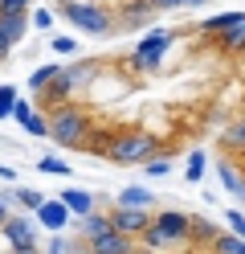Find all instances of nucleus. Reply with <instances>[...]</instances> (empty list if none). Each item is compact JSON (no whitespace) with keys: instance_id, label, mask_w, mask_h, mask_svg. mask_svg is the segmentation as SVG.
<instances>
[{"instance_id":"obj_32","label":"nucleus","mask_w":245,"mask_h":254,"mask_svg":"<svg viewBox=\"0 0 245 254\" xmlns=\"http://www.w3.org/2000/svg\"><path fill=\"white\" fill-rule=\"evenodd\" d=\"M184 4H204V0H151V8H184Z\"/></svg>"},{"instance_id":"obj_37","label":"nucleus","mask_w":245,"mask_h":254,"mask_svg":"<svg viewBox=\"0 0 245 254\" xmlns=\"http://www.w3.org/2000/svg\"><path fill=\"white\" fill-rule=\"evenodd\" d=\"M237 201L245 205V177H241V189H237Z\"/></svg>"},{"instance_id":"obj_34","label":"nucleus","mask_w":245,"mask_h":254,"mask_svg":"<svg viewBox=\"0 0 245 254\" xmlns=\"http://www.w3.org/2000/svg\"><path fill=\"white\" fill-rule=\"evenodd\" d=\"M29 115H33V107H29L25 99H16V107H12V119H16V123H25Z\"/></svg>"},{"instance_id":"obj_2","label":"nucleus","mask_w":245,"mask_h":254,"mask_svg":"<svg viewBox=\"0 0 245 254\" xmlns=\"http://www.w3.org/2000/svg\"><path fill=\"white\" fill-rule=\"evenodd\" d=\"M155 152H163V144L155 135H147V131H123L119 139H114V148L106 160L114 164H147V160H155Z\"/></svg>"},{"instance_id":"obj_11","label":"nucleus","mask_w":245,"mask_h":254,"mask_svg":"<svg viewBox=\"0 0 245 254\" xmlns=\"http://www.w3.org/2000/svg\"><path fill=\"white\" fill-rule=\"evenodd\" d=\"M217 226H212L208 217H192V226H188V246H212L217 242Z\"/></svg>"},{"instance_id":"obj_22","label":"nucleus","mask_w":245,"mask_h":254,"mask_svg":"<svg viewBox=\"0 0 245 254\" xmlns=\"http://www.w3.org/2000/svg\"><path fill=\"white\" fill-rule=\"evenodd\" d=\"M217 177H221V189H229V193H237V189H241V177H237L233 164H217Z\"/></svg>"},{"instance_id":"obj_1","label":"nucleus","mask_w":245,"mask_h":254,"mask_svg":"<svg viewBox=\"0 0 245 254\" xmlns=\"http://www.w3.org/2000/svg\"><path fill=\"white\" fill-rule=\"evenodd\" d=\"M49 135L57 139L61 148H78V144H86L90 139V115L82 107H57V111H49Z\"/></svg>"},{"instance_id":"obj_21","label":"nucleus","mask_w":245,"mask_h":254,"mask_svg":"<svg viewBox=\"0 0 245 254\" xmlns=\"http://www.w3.org/2000/svg\"><path fill=\"white\" fill-rule=\"evenodd\" d=\"M184 177H188V185H196L204 177V152H188V168H184Z\"/></svg>"},{"instance_id":"obj_12","label":"nucleus","mask_w":245,"mask_h":254,"mask_svg":"<svg viewBox=\"0 0 245 254\" xmlns=\"http://www.w3.org/2000/svg\"><path fill=\"white\" fill-rule=\"evenodd\" d=\"M61 205H65L74 217H90V213H94V197L82 193V189H65V193H61Z\"/></svg>"},{"instance_id":"obj_5","label":"nucleus","mask_w":245,"mask_h":254,"mask_svg":"<svg viewBox=\"0 0 245 254\" xmlns=\"http://www.w3.org/2000/svg\"><path fill=\"white\" fill-rule=\"evenodd\" d=\"M151 226L168 238L172 246L188 242V226H192V213H180V209H163V213H151Z\"/></svg>"},{"instance_id":"obj_8","label":"nucleus","mask_w":245,"mask_h":254,"mask_svg":"<svg viewBox=\"0 0 245 254\" xmlns=\"http://www.w3.org/2000/svg\"><path fill=\"white\" fill-rule=\"evenodd\" d=\"M90 254H131V238L119 230H106V234L90 238Z\"/></svg>"},{"instance_id":"obj_17","label":"nucleus","mask_w":245,"mask_h":254,"mask_svg":"<svg viewBox=\"0 0 245 254\" xmlns=\"http://www.w3.org/2000/svg\"><path fill=\"white\" fill-rule=\"evenodd\" d=\"M241 17H245V12H221V17H208L200 29H204V33H221V37H225V33H229V29H233Z\"/></svg>"},{"instance_id":"obj_3","label":"nucleus","mask_w":245,"mask_h":254,"mask_svg":"<svg viewBox=\"0 0 245 254\" xmlns=\"http://www.w3.org/2000/svg\"><path fill=\"white\" fill-rule=\"evenodd\" d=\"M168 33L163 29H155V33H147L143 41H139V50H135V58H131V66L135 70H159L163 66V54H168Z\"/></svg>"},{"instance_id":"obj_24","label":"nucleus","mask_w":245,"mask_h":254,"mask_svg":"<svg viewBox=\"0 0 245 254\" xmlns=\"http://www.w3.org/2000/svg\"><path fill=\"white\" fill-rule=\"evenodd\" d=\"M16 86H0V119H12V107H16Z\"/></svg>"},{"instance_id":"obj_36","label":"nucleus","mask_w":245,"mask_h":254,"mask_svg":"<svg viewBox=\"0 0 245 254\" xmlns=\"http://www.w3.org/2000/svg\"><path fill=\"white\" fill-rule=\"evenodd\" d=\"M4 221H8V209H4V201H0V230H4Z\"/></svg>"},{"instance_id":"obj_19","label":"nucleus","mask_w":245,"mask_h":254,"mask_svg":"<svg viewBox=\"0 0 245 254\" xmlns=\"http://www.w3.org/2000/svg\"><path fill=\"white\" fill-rule=\"evenodd\" d=\"M110 230V213H90V217H82V234H86V242L98 234H106Z\"/></svg>"},{"instance_id":"obj_26","label":"nucleus","mask_w":245,"mask_h":254,"mask_svg":"<svg viewBox=\"0 0 245 254\" xmlns=\"http://www.w3.org/2000/svg\"><path fill=\"white\" fill-rule=\"evenodd\" d=\"M221 217L229 221V234H237V238H245V209H225Z\"/></svg>"},{"instance_id":"obj_29","label":"nucleus","mask_w":245,"mask_h":254,"mask_svg":"<svg viewBox=\"0 0 245 254\" xmlns=\"http://www.w3.org/2000/svg\"><path fill=\"white\" fill-rule=\"evenodd\" d=\"M143 168H147V177H163V172H168L172 164H168V156H155V160H147Z\"/></svg>"},{"instance_id":"obj_33","label":"nucleus","mask_w":245,"mask_h":254,"mask_svg":"<svg viewBox=\"0 0 245 254\" xmlns=\"http://www.w3.org/2000/svg\"><path fill=\"white\" fill-rule=\"evenodd\" d=\"M74 50H78L74 37H53V54H74Z\"/></svg>"},{"instance_id":"obj_20","label":"nucleus","mask_w":245,"mask_h":254,"mask_svg":"<svg viewBox=\"0 0 245 254\" xmlns=\"http://www.w3.org/2000/svg\"><path fill=\"white\" fill-rule=\"evenodd\" d=\"M221 45H225V50H245V17H241L233 29H229L225 37H221Z\"/></svg>"},{"instance_id":"obj_31","label":"nucleus","mask_w":245,"mask_h":254,"mask_svg":"<svg viewBox=\"0 0 245 254\" xmlns=\"http://www.w3.org/2000/svg\"><path fill=\"white\" fill-rule=\"evenodd\" d=\"M33 0H0V12H29Z\"/></svg>"},{"instance_id":"obj_38","label":"nucleus","mask_w":245,"mask_h":254,"mask_svg":"<svg viewBox=\"0 0 245 254\" xmlns=\"http://www.w3.org/2000/svg\"><path fill=\"white\" fill-rule=\"evenodd\" d=\"M12 254H37V246H29V250H12Z\"/></svg>"},{"instance_id":"obj_4","label":"nucleus","mask_w":245,"mask_h":254,"mask_svg":"<svg viewBox=\"0 0 245 254\" xmlns=\"http://www.w3.org/2000/svg\"><path fill=\"white\" fill-rule=\"evenodd\" d=\"M65 21H74L82 33H106L110 29V12L98 8V4H65Z\"/></svg>"},{"instance_id":"obj_30","label":"nucleus","mask_w":245,"mask_h":254,"mask_svg":"<svg viewBox=\"0 0 245 254\" xmlns=\"http://www.w3.org/2000/svg\"><path fill=\"white\" fill-rule=\"evenodd\" d=\"M29 21L37 25V29H53V12H49V8H37V12H33Z\"/></svg>"},{"instance_id":"obj_15","label":"nucleus","mask_w":245,"mask_h":254,"mask_svg":"<svg viewBox=\"0 0 245 254\" xmlns=\"http://www.w3.org/2000/svg\"><path fill=\"white\" fill-rule=\"evenodd\" d=\"M57 78H61V66H57V62H53V66H37V70H33V78H29V90H45L49 82H57Z\"/></svg>"},{"instance_id":"obj_25","label":"nucleus","mask_w":245,"mask_h":254,"mask_svg":"<svg viewBox=\"0 0 245 254\" xmlns=\"http://www.w3.org/2000/svg\"><path fill=\"white\" fill-rule=\"evenodd\" d=\"M139 238H143V246H147V250H168V246H172V242H168V238H163L155 226H147Z\"/></svg>"},{"instance_id":"obj_28","label":"nucleus","mask_w":245,"mask_h":254,"mask_svg":"<svg viewBox=\"0 0 245 254\" xmlns=\"http://www.w3.org/2000/svg\"><path fill=\"white\" fill-rule=\"evenodd\" d=\"M21 127H25V131H29V135H49V119H41V115H37V111H33V115H29V119H25Z\"/></svg>"},{"instance_id":"obj_9","label":"nucleus","mask_w":245,"mask_h":254,"mask_svg":"<svg viewBox=\"0 0 245 254\" xmlns=\"http://www.w3.org/2000/svg\"><path fill=\"white\" fill-rule=\"evenodd\" d=\"M70 217H74V213H70V209L61 205V197H57V201H45L41 209H37V221H41L45 230H53V234H61V230H65V221H70Z\"/></svg>"},{"instance_id":"obj_23","label":"nucleus","mask_w":245,"mask_h":254,"mask_svg":"<svg viewBox=\"0 0 245 254\" xmlns=\"http://www.w3.org/2000/svg\"><path fill=\"white\" fill-rule=\"evenodd\" d=\"M37 168L49 172V177H70V164L57 160V156H41V164H37Z\"/></svg>"},{"instance_id":"obj_13","label":"nucleus","mask_w":245,"mask_h":254,"mask_svg":"<svg viewBox=\"0 0 245 254\" xmlns=\"http://www.w3.org/2000/svg\"><path fill=\"white\" fill-rule=\"evenodd\" d=\"M70 90H74V86L65 82V74L57 78V82H49V86L41 90V94H45V103H49V111H57V107H65V103H70Z\"/></svg>"},{"instance_id":"obj_27","label":"nucleus","mask_w":245,"mask_h":254,"mask_svg":"<svg viewBox=\"0 0 245 254\" xmlns=\"http://www.w3.org/2000/svg\"><path fill=\"white\" fill-rule=\"evenodd\" d=\"M16 201H21L25 209H33V213L45 205V197H41V193H33V189H16Z\"/></svg>"},{"instance_id":"obj_6","label":"nucleus","mask_w":245,"mask_h":254,"mask_svg":"<svg viewBox=\"0 0 245 254\" xmlns=\"http://www.w3.org/2000/svg\"><path fill=\"white\" fill-rule=\"evenodd\" d=\"M147 226H151V213L147 209H127V205H119V209L110 213V230H119L127 238H139Z\"/></svg>"},{"instance_id":"obj_7","label":"nucleus","mask_w":245,"mask_h":254,"mask_svg":"<svg viewBox=\"0 0 245 254\" xmlns=\"http://www.w3.org/2000/svg\"><path fill=\"white\" fill-rule=\"evenodd\" d=\"M0 234L8 238V246H12V250H29V246H37V230H33V221H29V217H8Z\"/></svg>"},{"instance_id":"obj_14","label":"nucleus","mask_w":245,"mask_h":254,"mask_svg":"<svg viewBox=\"0 0 245 254\" xmlns=\"http://www.w3.org/2000/svg\"><path fill=\"white\" fill-rule=\"evenodd\" d=\"M221 144H225V148H233V152H245V115L233 119V123L221 131Z\"/></svg>"},{"instance_id":"obj_35","label":"nucleus","mask_w":245,"mask_h":254,"mask_svg":"<svg viewBox=\"0 0 245 254\" xmlns=\"http://www.w3.org/2000/svg\"><path fill=\"white\" fill-rule=\"evenodd\" d=\"M65 250H70V246H65V238H61V234H53V242L45 246V254H65Z\"/></svg>"},{"instance_id":"obj_10","label":"nucleus","mask_w":245,"mask_h":254,"mask_svg":"<svg viewBox=\"0 0 245 254\" xmlns=\"http://www.w3.org/2000/svg\"><path fill=\"white\" fill-rule=\"evenodd\" d=\"M25 25H29L25 12H0V41L16 45V41L25 37Z\"/></svg>"},{"instance_id":"obj_18","label":"nucleus","mask_w":245,"mask_h":254,"mask_svg":"<svg viewBox=\"0 0 245 254\" xmlns=\"http://www.w3.org/2000/svg\"><path fill=\"white\" fill-rule=\"evenodd\" d=\"M151 201L155 197L147 193V189H123V193H119V205H127V209H147Z\"/></svg>"},{"instance_id":"obj_16","label":"nucleus","mask_w":245,"mask_h":254,"mask_svg":"<svg viewBox=\"0 0 245 254\" xmlns=\"http://www.w3.org/2000/svg\"><path fill=\"white\" fill-rule=\"evenodd\" d=\"M212 254H245V238L221 230V234H217V242H212Z\"/></svg>"}]
</instances>
